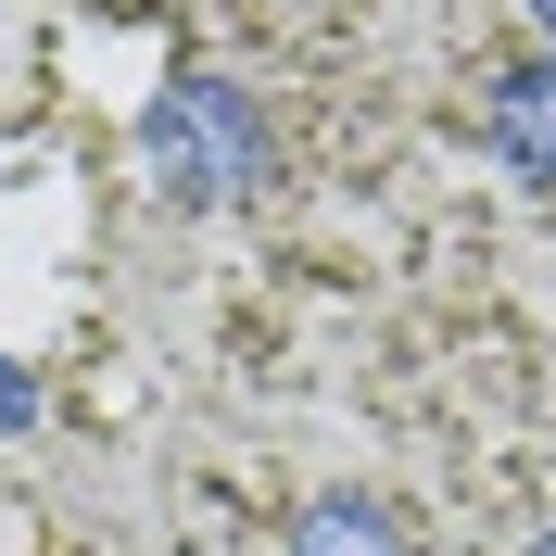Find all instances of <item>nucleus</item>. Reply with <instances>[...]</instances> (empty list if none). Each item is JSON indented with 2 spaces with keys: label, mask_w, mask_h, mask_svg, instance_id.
<instances>
[{
  "label": "nucleus",
  "mask_w": 556,
  "mask_h": 556,
  "mask_svg": "<svg viewBox=\"0 0 556 556\" xmlns=\"http://www.w3.org/2000/svg\"><path fill=\"white\" fill-rule=\"evenodd\" d=\"M152 177H165L177 203H253V177H266V127H253V89H228L215 64H177L152 89Z\"/></svg>",
  "instance_id": "1"
},
{
  "label": "nucleus",
  "mask_w": 556,
  "mask_h": 556,
  "mask_svg": "<svg viewBox=\"0 0 556 556\" xmlns=\"http://www.w3.org/2000/svg\"><path fill=\"white\" fill-rule=\"evenodd\" d=\"M481 139H493V165L519 177L531 203H556V51H531V64H506V76H493Z\"/></svg>",
  "instance_id": "2"
},
{
  "label": "nucleus",
  "mask_w": 556,
  "mask_h": 556,
  "mask_svg": "<svg viewBox=\"0 0 556 556\" xmlns=\"http://www.w3.org/2000/svg\"><path fill=\"white\" fill-rule=\"evenodd\" d=\"M278 556H417V531L392 519L380 493H316L304 519H291V544Z\"/></svg>",
  "instance_id": "3"
},
{
  "label": "nucleus",
  "mask_w": 556,
  "mask_h": 556,
  "mask_svg": "<svg viewBox=\"0 0 556 556\" xmlns=\"http://www.w3.org/2000/svg\"><path fill=\"white\" fill-rule=\"evenodd\" d=\"M26 417H38V380H26V367H0V443H13Z\"/></svg>",
  "instance_id": "4"
},
{
  "label": "nucleus",
  "mask_w": 556,
  "mask_h": 556,
  "mask_svg": "<svg viewBox=\"0 0 556 556\" xmlns=\"http://www.w3.org/2000/svg\"><path fill=\"white\" fill-rule=\"evenodd\" d=\"M519 13H531V26H544V38H556V0H519Z\"/></svg>",
  "instance_id": "5"
},
{
  "label": "nucleus",
  "mask_w": 556,
  "mask_h": 556,
  "mask_svg": "<svg viewBox=\"0 0 556 556\" xmlns=\"http://www.w3.org/2000/svg\"><path fill=\"white\" fill-rule=\"evenodd\" d=\"M531 556H556V531H544V544H531Z\"/></svg>",
  "instance_id": "6"
}]
</instances>
